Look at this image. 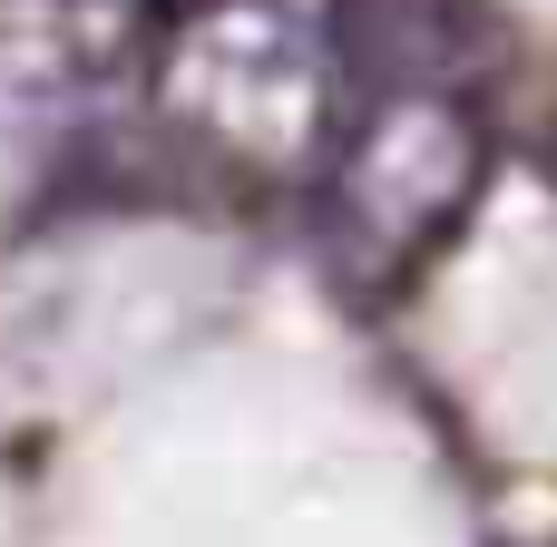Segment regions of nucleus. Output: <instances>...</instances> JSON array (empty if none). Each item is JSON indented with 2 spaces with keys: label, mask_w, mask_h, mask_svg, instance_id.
<instances>
[{
  "label": "nucleus",
  "mask_w": 557,
  "mask_h": 547,
  "mask_svg": "<svg viewBox=\"0 0 557 547\" xmlns=\"http://www.w3.org/2000/svg\"><path fill=\"white\" fill-rule=\"evenodd\" d=\"M157 98L215 147L284 157L323 127V59L274 0H196L157 49Z\"/></svg>",
  "instance_id": "2"
},
{
  "label": "nucleus",
  "mask_w": 557,
  "mask_h": 547,
  "mask_svg": "<svg viewBox=\"0 0 557 547\" xmlns=\"http://www.w3.org/2000/svg\"><path fill=\"white\" fill-rule=\"evenodd\" d=\"M480 176H490V147H480V127H470L460 98H441V88L382 98V108L352 127L343 166H333V235H343V264L372 274V284L421 274V264L450 245V225L470 215Z\"/></svg>",
  "instance_id": "1"
}]
</instances>
